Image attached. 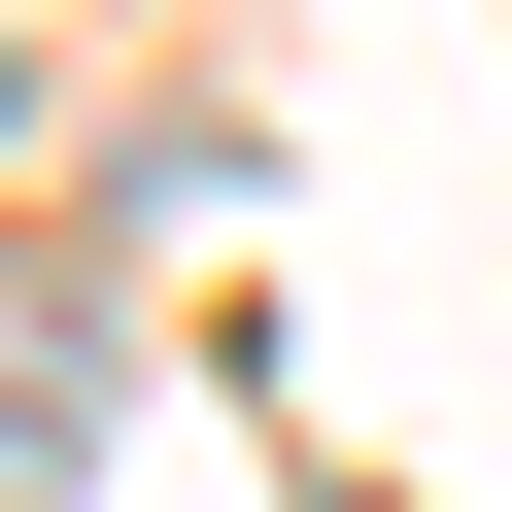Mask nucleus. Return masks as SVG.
Segmentation results:
<instances>
[{"instance_id": "1", "label": "nucleus", "mask_w": 512, "mask_h": 512, "mask_svg": "<svg viewBox=\"0 0 512 512\" xmlns=\"http://www.w3.org/2000/svg\"><path fill=\"white\" fill-rule=\"evenodd\" d=\"M0 478H69V342H0Z\"/></svg>"}, {"instance_id": "2", "label": "nucleus", "mask_w": 512, "mask_h": 512, "mask_svg": "<svg viewBox=\"0 0 512 512\" xmlns=\"http://www.w3.org/2000/svg\"><path fill=\"white\" fill-rule=\"evenodd\" d=\"M0 137H35V69H0Z\"/></svg>"}]
</instances>
